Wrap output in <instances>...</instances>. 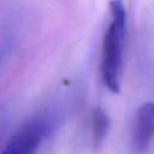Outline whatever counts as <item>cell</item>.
Wrapping results in <instances>:
<instances>
[{
	"instance_id": "cell-1",
	"label": "cell",
	"mask_w": 154,
	"mask_h": 154,
	"mask_svg": "<svg viewBox=\"0 0 154 154\" xmlns=\"http://www.w3.org/2000/svg\"><path fill=\"white\" fill-rule=\"evenodd\" d=\"M126 32V12L122 0L109 2V22L102 40L101 77L105 87L113 94L120 91L123 75V52Z\"/></svg>"
},
{
	"instance_id": "cell-2",
	"label": "cell",
	"mask_w": 154,
	"mask_h": 154,
	"mask_svg": "<svg viewBox=\"0 0 154 154\" xmlns=\"http://www.w3.org/2000/svg\"><path fill=\"white\" fill-rule=\"evenodd\" d=\"M54 126L55 120L51 114L35 116L11 136L1 154H35Z\"/></svg>"
},
{
	"instance_id": "cell-3",
	"label": "cell",
	"mask_w": 154,
	"mask_h": 154,
	"mask_svg": "<svg viewBox=\"0 0 154 154\" xmlns=\"http://www.w3.org/2000/svg\"><path fill=\"white\" fill-rule=\"evenodd\" d=\"M154 138V101L141 105L136 112V118L130 138L131 154H144Z\"/></svg>"
},
{
	"instance_id": "cell-4",
	"label": "cell",
	"mask_w": 154,
	"mask_h": 154,
	"mask_svg": "<svg viewBox=\"0 0 154 154\" xmlns=\"http://www.w3.org/2000/svg\"><path fill=\"white\" fill-rule=\"evenodd\" d=\"M111 122L107 113L99 106L94 107L90 114V138L94 149H97L107 137Z\"/></svg>"
}]
</instances>
